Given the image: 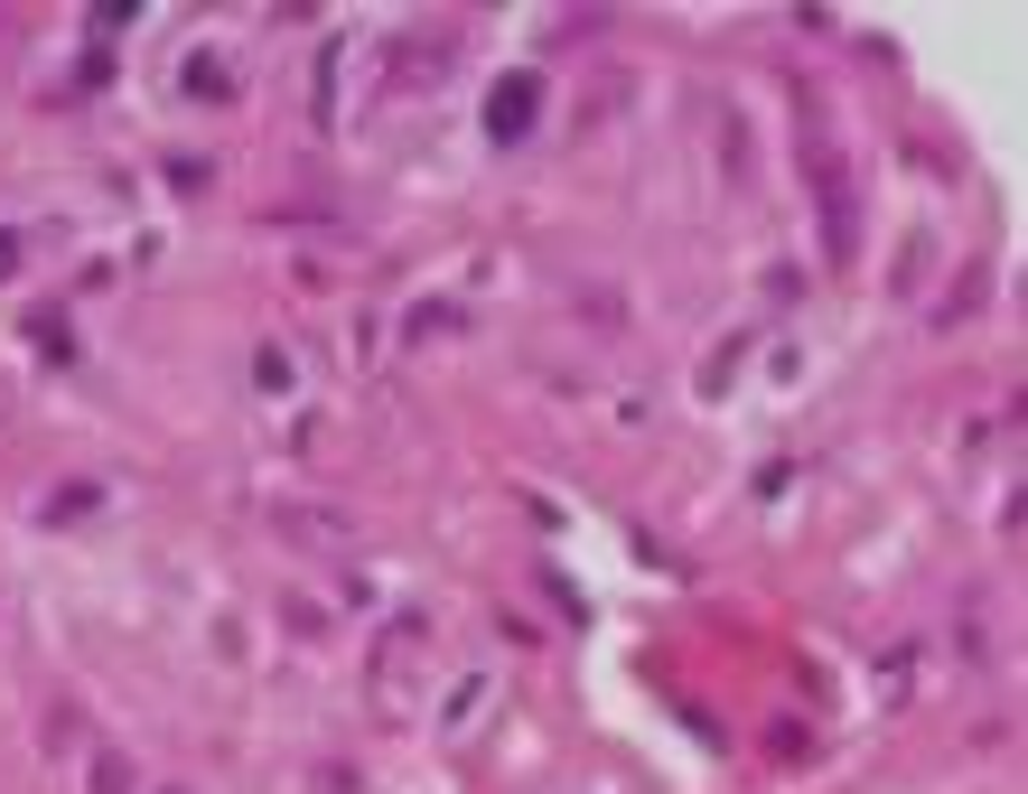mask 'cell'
<instances>
[{
    "mask_svg": "<svg viewBox=\"0 0 1028 794\" xmlns=\"http://www.w3.org/2000/svg\"><path fill=\"white\" fill-rule=\"evenodd\" d=\"M534 113H542V85H534V75H496L487 131H496V140H524V131H534Z\"/></svg>",
    "mask_w": 1028,
    "mask_h": 794,
    "instance_id": "6da1fadb",
    "label": "cell"
},
{
    "mask_svg": "<svg viewBox=\"0 0 1028 794\" xmlns=\"http://www.w3.org/2000/svg\"><path fill=\"white\" fill-rule=\"evenodd\" d=\"M187 93H225V66L215 56H187Z\"/></svg>",
    "mask_w": 1028,
    "mask_h": 794,
    "instance_id": "7a4b0ae2",
    "label": "cell"
},
{
    "mask_svg": "<svg viewBox=\"0 0 1028 794\" xmlns=\"http://www.w3.org/2000/svg\"><path fill=\"white\" fill-rule=\"evenodd\" d=\"M10 262H20V243H10V234H0V272H10Z\"/></svg>",
    "mask_w": 1028,
    "mask_h": 794,
    "instance_id": "3957f363",
    "label": "cell"
}]
</instances>
